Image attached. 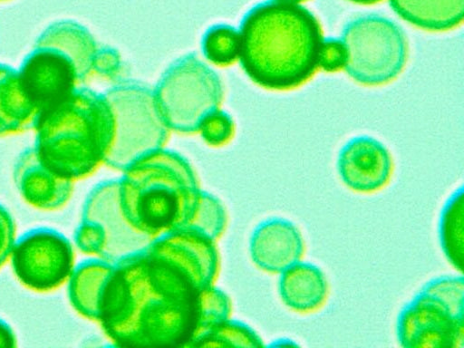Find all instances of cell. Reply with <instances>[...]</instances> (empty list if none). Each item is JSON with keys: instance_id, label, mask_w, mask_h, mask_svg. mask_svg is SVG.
<instances>
[{"instance_id": "21", "label": "cell", "mask_w": 464, "mask_h": 348, "mask_svg": "<svg viewBox=\"0 0 464 348\" xmlns=\"http://www.w3.org/2000/svg\"><path fill=\"white\" fill-rule=\"evenodd\" d=\"M202 48L212 63L231 64L238 58V31L225 24L213 26L204 35Z\"/></svg>"}, {"instance_id": "23", "label": "cell", "mask_w": 464, "mask_h": 348, "mask_svg": "<svg viewBox=\"0 0 464 348\" xmlns=\"http://www.w3.org/2000/svg\"><path fill=\"white\" fill-rule=\"evenodd\" d=\"M347 53L341 38H324L318 60V68L327 72H335L344 68Z\"/></svg>"}, {"instance_id": "24", "label": "cell", "mask_w": 464, "mask_h": 348, "mask_svg": "<svg viewBox=\"0 0 464 348\" xmlns=\"http://www.w3.org/2000/svg\"><path fill=\"white\" fill-rule=\"evenodd\" d=\"M15 242V227L9 211L0 204V267L11 255Z\"/></svg>"}, {"instance_id": "6", "label": "cell", "mask_w": 464, "mask_h": 348, "mask_svg": "<svg viewBox=\"0 0 464 348\" xmlns=\"http://www.w3.org/2000/svg\"><path fill=\"white\" fill-rule=\"evenodd\" d=\"M112 133L103 161L125 169L147 153L160 150L169 129L156 103L153 90L133 81L122 82L103 92Z\"/></svg>"}, {"instance_id": "26", "label": "cell", "mask_w": 464, "mask_h": 348, "mask_svg": "<svg viewBox=\"0 0 464 348\" xmlns=\"http://www.w3.org/2000/svg\"><path fill=\"white\" fill-rule=\"evenodd\" d=\"M276 344L280 346H298V343L295 341L288 338H283L279 341H276Z\"/></svg>"}, {"instance_id": "18", "label": "cell", "mask_w": 464, "mask_h": 348, "mask_svg": "<svg viewBox=\"0 0 464 348\" xmlns=\"http://www.w3.org/2000/svg\"><path fill=\"white\" fill-rule=\"evenodd\" d=\"M402 19L429 31L459 26L464 17V0H389Z\"/></svg>"}, {"instance_id": "20", "label": "cell", "mask_w": 464, "mask_h": 348, "mask_svg": "<svg viewBox=\"0 0 464 348\" xmlns=\"http://www.w3.org/2000/svg\"><path fill=\"white\" fill-rule=\"evenodd\" d=\"M438 236L444 256L451 266L463 270L464 192L460 187L445 201L439 218Z\"/></svg>"}, {"instance_id": "22", "label": "cell", "mask_w": 464, "mask_h": 348, "mask_svg": "<svg viewBox=\"0 0 464 348\" xmlns=\"http://www.w3.org/2000/svg\"><path fill=\"white\" fill-rule=\"evenodd\" d=\"M234 130L231 119L219 110L210 114L202 123L199 131L212 145H220L228 140Z\"/></svg>"}, {"instance_id": "1", "label": "cell", "mask_w": 464, "mask_h": 348, "mask_svg": "<svg viewBox=\"0 0 464 348\" xmlns=\"http://www.w3.org/2000/svg\"><path fill=\"white\" fill-rule=\"evenodd\" d=\"M202 292L179 267L149 249L112 268L97 320L122 345H179L196 334Z\"/></svg>"}, {"instance_id": "27", "label": "cell", "mask_w": 464, "mask_h": 348, "mask_svg": "<svg viewBox=\"0 0 464 348\" xmlns=\"http://www.w3.org/2000/svg\"><path fill=\"white\" fill-rule=\"evenodd\" d=\"M349 1L357 3V4L370 5V4H374V3L380 2L382 0H349Z\"/></svg>"}, {"instance_id": "19", "label": "cell", "mask_w": 464, "mask_h": 348, "mask_svg": "<svg viewBox=\"0 0 464 348\" xmlns=\"http://www.w3.org/2000/svg\"><path fill=\"white\" fill-rule=\"evenodd\" d=\"M111 269L107 263L89 260L72 270L69 277L68 295L79 314L97 320L101 294Z\"/></svg>"}, {"instance_id": "16", "label": "cell", "mask_w": 464, "mask_h": 348, "mask_svg": "<svg viewBox=\"0 0 464 348\" xmlns=\"http://www.w3.org/2000/svg\"><path fill=\"white\" fill-rule=\"evenodd\" d=\"M35 44L57 48L75 63L82 82L97 73L102 51L83 25L74 21L54 22L47 26L35 41Z\"/></svg>"}, {"instance_id": "12", "label": "cell", "mask_w": 464, "mask_h": 348, "mask_svg": "<svg viewBox=\"0 0 464 348\" xmlns=\"http://www.w3.org/2000/svg\"><path fill=\"white\" fill-rule=\"evenodd\" d=\"M393 163L387 147L369 135L353 137L341 148L337 171L342 182L359 193H372L385 187Z\"/></svg>"}, {"instance_id": "7", "label": "cell", "mask_w": 464, "mask_h": 348, "mask_svg": "<svg viewBox=\"0 0 464 348\" xmlns=\"http://www.w3.org/2000/svg\"><path fill=\"white\" fill-rule=\"evenodd\" d=\"M153 92L168 128L183 133L199 131L223 98L219 77L193 53L174 62Z\"/></svg>"}, {"instance_id": "4", "label": "cell", "mask_w": 464, "mask_h": 348, "mask_svg": "<svg viewBox=\"0 0 464 348\" xmlns=\"http://www.w3.org/2000/svg\"><path fill=\"white\" fill-rule=\"evenodd\" d=\"M34 128V149L42 161L72 180L90 175L103 161L112 133L103 93L81 86L39 111Z\"/></svg>"}, {"instance_id": "25", "label": "cell", "mask_w": 464, "mask_h": 348, "mask_svg": "<svg viewBox=\"0 0 464 348\" xmlns=\"http://www.w3.org/2000/svg\"><path fill=\"white\" fill-rule=\"evenodd\" d=\"M16 345V337L10 325L0 318V347L13 348Z\"/></svg>"}, {"instance_id": "13", "label": "cell", "mask_w": 464, "mask_h": 348, "mask_svg": "<svg viewBox=\"0 0 464 348\" xmlns=\"http://www.w3.org/2000/svg\"><path fill=\"white\" fill-rule=\"evenodd\" d=\"M14 181L23 198L43 210H55L69 200L72 180L62 177L46 166L34 148H27L17 157Z\"/></svg>"}, {"instance_id": "8", "label": "cell", "mask_w": 464, "mask_h": 348, "mask_svg": "<svg viewBox=\"0 0 464 348\" xmlns=\"http://www.w3.org/2000/svg\"><path fill=\"white\" fill-rule=\"evenodd\" d=\"M341 39L347 53L343 70L368 86L385 84L404 68L408 47L405 34L392 20L366 14L347 23Z\"/></svg>"}, {"instance_id": "14", "label": "cell", "mask_w": 464, "mask_h": 348, "mask_svg": "<svg viewBox=\"0 0 464 348\" xmlns=\"http://www.w3.org/2000/svg\"><path fill=\"white\" fill-rule=\"evenodd\" d=\"M304 241L301 230L291 220L273 218L261 223L251 239V255L261 269L281 273L302 260Z\"/></svg>"}, {"instance_id": "2", "label": "cell", "mask_w": 464, "mask_h": 348, "mask_svg": "<svg viewBox=\"0 0 464 348\" xmlns=\"http://www.w3.org/2000/svg\"><path fill=\"white\" fill-rule=\"evenodd\" d=\"M323 39L320 23L310 10L295 2L268 0L244 16L238 31V59L259 86L291 90L318 69Z\"/></svg>"}, {"instance_id": "17", "label": "cell", "mask_w": 464, "mask_h": 348, "mask_svg": "<svg viewBox=\"0 0 464 348\" xmlns=\"http://www.w3.org/2000/svg\"><path fill=\"white\" fill-rule=\"evenodd\" d=\"M37 113L22 87L18 70L0 63V136L34 127Z\"/></svg>"}, {"instance_id": "9", "label": "cell", "mask_w": 464, "mask_h": 348, "mask_svg": "<svg viewBox=\"0 0 464 348\" xmlns=\"http://www.w3.org/2000/svg\"><path fill=\"white\" fill-rule=\"evenodd\" d=\"M118 196L119 182L100 184L89 194L74 233L75 244L82 252L115 260L150 245L151 239L123 218Z\"/></svg>"}, {"instance_id": "11", "label": "cell", "mask_w": 464, "mask_h": 348, "mask_svg": "<svg viewBox=\"0 0 464 348\" xmlns=\"http://www.w3.org/2000/svg\"><path fill=\"white\" fill-rule=\"evenodd\" d=\"M18 72L23 89L38 112L62 102L82 83L74 62L48 45L34 44Z\"/></svg>"}, {"instance_id": "28", "label": "cell", "mask_w": 464, "mask_h": 348, "mask_svg": "<svg viewBox=\"0 0 464 348\" xmlns=\"http://www.w3.org/2000/svg\"><path fill=\"white\" fill-rule=\"evenodd\" d=\"M285 1L299 3V2H302V1H304V0H285Z\"/></svg>"}, {"instance_id": "5", "label": "cell", "mask_w": 464, "mask_h": 348, "mask_svg": "<svg viewBox=\"0 0 464 348\" xmlns=\"http://www.w3.org/2000/svg\"><path fill=\"white\" fill-rule=\"evenodd\" d=\"M396 334L405 348H462L463 276H440L428 281L401 310Z\"/></svg>"}, {"instance_id": "15", "label": "cell", "mask_w": 464, "mask_h": 348, "mask_svg": "<svg viewBox=\"0 0 464 348\" xmlns=\"http://www.w3.org/2000/svg\"><path fill=\"white\" fill-rule=\"evenodd\" d=\"M278 293L289 309L307 314L323 306L328 296L329 285L318 266L300 260L280 273Z\"/></svg>"}, {"instance_id": "3", "label": "cell", "mask_w": 464, "mask_h": 348, "mask_svg": "<svg viewBox=\"0 0 464 348\" xmlns=\"http://www.w3.org/2000/svg\"><path fill=\"white\" fill-rule=\"evenodd\" d=\"M119 182V206L128 224L152 239L166 229H184L201 195L188 163L179 154L156 150L128 168Z\"/></svg>"}, {"instance_id": "10", "label": "cell", "mask_w": 464, "mask_h": 348, "mask_svg": "<svg viewBox=\"0 0 464 348\" xmlns=\"http://www.w3.org/2000/svg\"><path fill=\"white\" fill-rule=\"evenodd\" d=\"M10 256L18 280L37 292L59 287L73 270L70 241L51 227H36L24 233L14 242Z\"/></svg>"}]
</instances>
